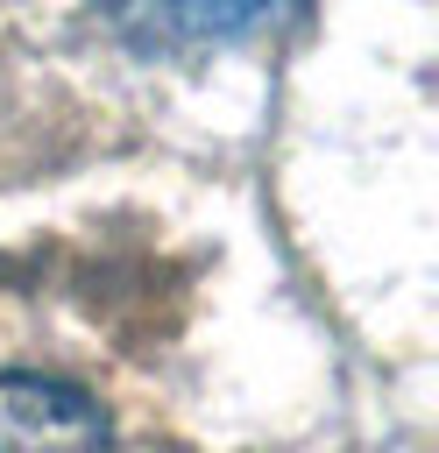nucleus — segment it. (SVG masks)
I'll return each mask as SVG.
<instances>
[{
  "mask_svg": "<svg viewBox=\"0 0 439 453\" xmlns=\"http://www.w3.org/2000/svg\"><path fill=\"white\" fill-rule=\"evenodd\" d=\"M0 453H106V411L57 375L0 368Z\"/></svg>",
  "mask_w": 439,
  "mask_h": 453,
  "instance_id": "1",
  "label": "nucleus"
},
{
  "mask_svg": "<svg viewBox=\"0 0 439 453\" xmlns=\"http://www.w3.org/2000/svg\"><path fill=\"white\" fill-rule=\"evenodd\" d=\"M262 21V7H127L120 14V28L127 35H142V42H177V35H241V28H255Z\"/></svg>",
  "mask_w": 439,
  "mask_h": 453,
  "instance_id": "2",
  "label": "nucleus"
}]
</instances>
